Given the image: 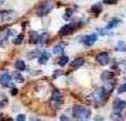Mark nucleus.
Returning <instances> with one entry per match:
<instances>
[{"instance_id":"nucleus-13","label":"nucleus","mask_w":126,"mask_h":121,"mask_svg":"<svg viewBox=\"0 0 126 121\" xmlns=\"http://www.w3.org/2000/svg\"><path fill=\"white\" fill-rule=\"evenodd\" d=\"M48 62V54L47 52H44V54H41L40 55V59H38V64H47Z\"/></svg>"},{"instance_id":"nucleus-3","label":"nucleus","mask_w":126,"mask_h":121,"mask_svg":"<svg viewBox=\"0 0 126 121\" xmlns=\"http://www.w3.org/2000/svg\"><path fill=\"white\" fill-rule=\"evenodd\" d=\"M108 92L109 90H106V89H101V90H98L96 93H94V97H95V100H96L98 104H102L105 100H106V97H108Z\"/></svg>"},{"instance_id":"nucleus-26","label":"nucleus","mask_w":126,"mask_h":121,"mask_svg":"<svg viewBox=\"0 0 126 121\" xmlns=\"http://www.w3.org/2000/svg\"><path fill=\"white\" fill-rule=\"evenodd\" d=\"M71 16H72V11H71V10H68V11L64 14V20H69V18H71Z\"/></svg>"},{"instance_id":"nucleus-15","label":"nucleus","mask_w":126,"mask_h":121,"mask_svg":"<svg viewBox=\"0 0 126 121\" xmlns=\"http://www.w3.org/2000/svg\"><path fill=\"white\" fill-rule=\"evenodd\" d=\"M16 69L17 70H24L26 69V64H24L23 61H20V59L16 61Z\"/></svg>"},{"instance_id":"nucleus-31","label":"nucleus","mask_w":126,"mask_h":121,"mask_svg":"<svg viewBox=\"0 0 126 121\" xmlns=\"http://www.w3.org/2000/svg\"><path fill=\"white\" fill-rule=\"evenodd\" d=\"M12 94H13V96H16V94H17V90H16V89H13V90H12Z\"/></svg>"},{"instance_id":"nucleus-23","label":"nucleus","mask_w":126,"mask_h":121,"mask_svg":"<svg viewBox=\"0 0 126 121\" xmlns=\"http://www.w3.org/2000/svg\"><path fill=\"white\" fill-rule=\"evenodd\" d=\"M47 37H48L47 34H41V35H38V42H40V44L46 42V41H47Z\"/></svg>"},{"instance_id":"nucleus-16","label":"nucleus","mask_w":126,"mask_h":121,"mask_svg":"<svg viewBox=\"0 0 126 121\" xmlns=\"http://www.w3.org/2000/svg\"><path fill=\"white\" fill-rule=\"evenodd\" d=\"M69 62V58L68 56H61L58 59V65H61V66H65V65Z\"/></svg>"},{"instance_id":"nucleus-21","label":"nucleus","mask_w":126,"mask_h":121,"mask_svg":"<svg viewBox=\"0 0 126 121\" xmlns=\"http://www.w3.org/2000/svg\"><path fill=\"white\" fill-rule=\"evenodd\" d=\"M118 51H120V52H125L126 51V44L125 42H118V48H116Z\"/></svg>"},{"instance_id":"nucleus-8","label":"nucleus","mask_w":126,"mask_h":121,"mask_svg":"<svg viewBox=\"0 0 126 121\" xmlns=\"http://www.w3.org/2000/svg\"><path fill=\"white\" fill-rule=\"evenodd\" d=\"M96 61L101 65H108L109 64V55L106 54V52H101V54L96 55Z\"/></svg>"},{"instance_id":"nucleus-32","label":"nucleus","mask_w":126,"mask_h":121,"mask_svg":"<svg viewBox=\"0 0 126 121\" xmlns=\"http://www.w3.org/2000/svg\"><path fill=\"white\" fill-rule=\"evenodd\" d=\"M0 1H3V0H0Z\"/></svg>"},{"instance_id":"nucleus-11","label":"nucleus","mask_w":126,"mask_h":121,"mask_svg":"<svg viewBox=\"0 0 126 121\" xmlns=\"http://www.w3.org/2000/svg\"><path fill=\"white\" fill-rule=\"evenodd\" d=\"M119 24H120V20H119V18H113V20H110V21L108 23V25H106V27L110 30V28H115V27H118Z\"/></svg>"},{"instance_id":"nucleus-1","label":"nucleus","mask_w":126,"mask_h":121,"mask_svg":"<svg viewBox=\"0 0 126 121\" xmlns=\"http://www.w3.org/2000/svg\"><path fill=\"white\" fill-rule=\"evenodd\" d=\"M72 114H74V118H77V120H88L91 117V110L85 109L82 106H75L72 110Z\"/></svg>"},{"instance_id":"nucleus-9","label":"nucleus","mask_w":126,"mask_h":121,"mask_svg":"<svg viewBox=\"0 0 126 121\" xmlns=\"http://www.w3.org/2000/svg\"><path fill=\"white\" fill-rule=\"evenodd\" d=\"M125 107H126V101H123V100H115V104H113L115 111H122V110H125Z\"/></svg>"},{"instance_id":"nucleus-2","label":"nucleus","mask_w":126,"mask_h":121,"mask_svg":"<svg viewBox=\"0 0 126 121\" xmlns=\"http://www.w3.org/2000/svg\"><path fill=\"white\" fill-rule=\"evenodd\" d=\"M50 104H51L52 109L58 110L61 107V104H63V96H61V93L60 92H54L51 96V100H50Z\"/></svg>"},{"instance_id":"nucleus-12","label":"nucleus","mask_w":126,"mask_h":121,"mask_svg":"<svg viewBox=\"0 0 126 121\" xmlns=\"http://www.w3.org/2000/svg\"><path fill=\"white\" fill-rule=\"evenodd\" d=\"M82 65H84V59L79 58V59H77V61H74V62L71 64V68H72V69H77V68H81Z\"/></svg>"},{"instance_id":"nucleus-19","label":"nucleus","mask_w":126,"mask_h":121,"mask_svg":"<svg viewBox=\"0 0 126 121\" xmlns=\"http://www.w3.org/2000/svg\"><path fill=\"white\" fill-rule=\"evenodd\" d=\"M13 77L16 79L17 82H24V77L21 76V73L20 72H16V73H13Z\"/></svg>"},{"instance_id":"nucleus-5","label":"nucleus","mask_w":126,"mask_h":121,"mask_svg":"<svg viewBox=\"0 0 126 121\" xmlns=\"http://www.w3.org/2000/svg\"><path fill=\"white\" fill-rule=\"evenodd\" d=\"M96 40H98L96 34H92V35H85V37H82V38H81V42L85 46H91L96 42Z\"/></svg>"},{"instance_id":"nucleus-24","label":"nucleus","mask_w":126,"mask_h":121,"mask_svg":"<svg viewBox=\"0 0 126 121\" xmlns=\"http://www.w3.org/2000/svg\"><path fill=\"white\" fill-rule=\"evenodd\" d=\"M4 104H6V97H4V96L0 93V107H3Z\"/></svg>"},{"instance_id":"nucleus-27","label":"nucleus","mask_w":126,"mask_h":121,"mask_svg":"<svg viewBox=\"0 0 126 121\" xmlns=\"http://www.w3.org/2000/svg\"><path fill=\"white\" fill-rule=\"evenodd\" d=\"M118 0H103V3H106V4H115Z\"/></svg>"},{"instance_id":"nucleus-20","label":"nucleus","mask_w":126,"mask_h":121,"mask_svg":"<svg viewBox=\"0 0 126 121\" xmlns=\"http://www.w3.org/2000/svg\"><path fill=\"white\" fill-rule=\"evenodd\" d=\"M21 42H23V35L21 34L17 35V37L13 40V44H14V45H18V44H21Z\"/></svg>"},{"instance_id":"nucleus-4","label":"nucleus","mask_w":126,"mask_h":121,"mask_svg":"<svg viewBox=\"0 0 126 121\" xmlns=\"http://www.w3.org/2000/svg\"><path fill=\"white\" fill-rule=\"evenodd\" d=\"M52 6H54V3H52L51 0H48V1L44 3V4H41V7L38 9L37 14H38V16H46V14H48V13L51 11Z\"/></svg>"},{"instance_id":"nucleus-17","label":"nucleus","mask_w":126,"mask_h":121,"mask_svg":"<svg viewBox=\"0 0 126 121\" xmlns=\"http://www.w3.org/2000/svg\"><path fill=\"white\" fill-rule=\"evenodd\" d=\"M101 10H102V6H101V3H98V4H95V6H92V9H91V11L92 13H101Z\"/></svg>"},{"instance_id":"nucleus-14","label":"nucleus","mask_w":126,"mask_h":121,"mask_svg":"<svg viewBox=\"0 0 126 121\" xmlns=\"http://www.w3.org/2000/svg\"><path fill=\"white\" fill-rule=\"evenodd\" d=\"M52 52L55 54V55H61L64 52V46L63 45H55L54 48H52Z\"/></svg>"},{"instance_id":"nucleus-30","label":"nucleus","mask_w":126,"mask_h":121,"mask_svg":"<svg viewBox=\"0 0 126 121\" xmlns=\"http://www.w3.org/2000/svg\"><path fill=\"white\" fill-rule=\"evenodd\" d=\"M17 120H18V121H20V120H26V117H24V115H21V114H20V115H18V117H17Z\"/></svg>"},{"instance_id":"nucleus-10","label":"nucleus","mask_w":126,"mask_h":121,"mask_svg":"<svg viewBox=\"0 0 126 121\" xmlns=\"http://www.w3.org/2000/svg\"><path fill=\"white\" fill-rule=\"evenodd\" d=\"M0 14H1V16H0L1 20H3V21H7V20H10V18L13 17V14H14V13H13V11H1Z\"/></svg>"},{"instance_id":"nucleus-29","label":"nucleus","mask_w":126,"mask_h":121,"mask_svg":"<svg viewBox=\"0 0 126 121\" xmlns=\"http://www.w3.org/2000/svg\"><path fill=\"white\" fill-rule=\"evenodd\" d=\"M99 33H101V34H103V35H106V34H110V33H109L108 30H99Z\"/></svg>"},{"instance_id":"nucleus-25","label":"nucleus","mask_w":126,"mask_h":121,"mask_svg":"<svg viewBox=\"0 0 126 121\" xmlns=\"http://www.w3.org/2000/svg\"><path fill=\"white\" fill-rule=\"evenodd\" d=\"M123 92H126V82L123 85H120L119 89H118V93H123Z\"/></svg>"},{"instance_id":"nucleus-22","label":"nucleus","mask_w":126,"mask_h":121,"mask_svg":"<svg viewBox=\"0 0 126 121\" xmlns=\"http://www.w3.org/2000/svg\"><path fill=\"white\" fill-rule=\"evenodd\" d=\"M112 118L113 120H123V115L120 114V111H116V113L112 114Z\"/></svg>"},{"instance_id":"nucleus-18","label":"nucleus","mask_w":126,"mask_h":121,"mask_svg":"<svg viewBox=\"0 0 126 121\" xmlns=\"http://www.w3.org/2000/svg\"><path fill=\"white\" fill-rule=\"evenodd\" d=\"M30 42H31V44H35V42H38V34H37V33H31V37H30Z\"/></svg>"},{"instance_id":"nucleus-7","label":"nucleus","mask_w":126,"mask_h":121,"mask_svg":"<svg viewBox=\"0 0 126 121\" xmlns=\"http://www.w3.org/2000/svg\"><path fill=\"white\" fill-rule=\"evenodd\" d=\"M77 27H78L77 24H68V25H65V27H63V28L60 30V35H68V34H71V33H74V31H75Z\"/></svg>"},{"instance_id":"nucleus-6","label":"nucleus","mask_w":126,"mask_h":121,"mask_svg":"<svg viewBox=\"0 0 126 121\" xmlns=\"http://www.w3.org/2000/svg\"><path fill=\"white\" fill-rule=\"evenodd\" d=\"M0 83H1V86L4 87H12V76L9 75L7 72H4V73H1L0 75Z\"/></svg>"},{"instance_id":"nucleus-28","label":"nucleus","mask_w":126,"mask_h":121,"mask_svg":"<svg viewBox=\"0 0 126 121\" xmlns=\"http://www.w3.org/2000/svg\"><path fill=\"white\" fill-rule=\"evenodd\" d=\"M37 55H38V52H30V54H29V58H35Z\"/></svg>"}]
</instances>
